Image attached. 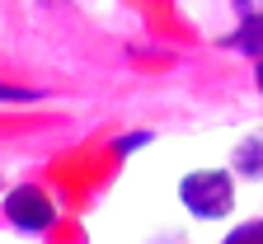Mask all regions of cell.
Returning <instances> with one entry per match:
<instances>
[{
    "mask_svg": "<svg viewBox=\"0 0 263 244\" xmlns=\"http://www.w3.org/2000/svg\"><path fill=\"white\" fill-rule=\"evenodd\" d=\"M254 85H258V94H263V61H254Z\"/></svg>",
    "mask_w": 263,
    "mask_h": 244,
    "instance_id": "8",
    "label": "cell"
},
{
    "mask_svg": "<svg viewBox=\"0 0 263 244\" xmlns=\"http://www.w3.org/2000/svg\"><path fill=\"white\" fill-rule=\"evenodd\" d=\"M179 202L193 221H226L235 212V169H193L179 179Z\"/></svg>",
    "mask_w": 263,
    "mask_h": 244,
    "instance_id": "1",
    "label": "cell"
},
{
    "mask_svg": "<svg viewBox=\"0 0 263 244\" xmlns=\"http://www.w3.org/2000/svg\"><path fill=\"white\" fill-rule=\"evenodd\" d=\"M230 169L240 174V179H254L263 183V132H249L245 141L230 151Z\"/></svg>",
    "mask_w": 263,
    "mask_h": 244,
    "instance_id": "4",
    "label": "cell"
},
{
    "mask_svg": "<svg viewBox=\"0 0 263 244\" xmlns=\"http://www.w3.org/2000/svg\"><path fill=\"white\" fill-rule=\"evenodd\" d=\"M221 244H263V216H258V221H240V226H230Z\"/></svg>",
    "mask_w": 263,
    "mask_h": 244,
    "instance_id": "5",
    "label": "cell"
},
{
    "mask_svg": "<svg viewBox=\"0 0 263 244\" xmlns=\"http://www.w3.org/2000/svg\"><path fill=\"white\" fill-rule=\"evenodd\" d=\"M221 47L240 52V57H249V61H263V10H249V14L240 19V28L221 38Z\"/></svg>",
    "mask_w": 263,
    "mask_h": 244,
    "instance_id": "3",
    "label": "cell"
},
{
    "mask_svg": "<svg viewBox=\"0 0 263 244\" xmlns=\"http://www.w3.org/2000/svg\"><path fill=\"white\" fill-rule=\"evenodd\" d=\"M151 141H155V132H141V127L137 132H122V136H113V155H137Z\"/></svg>",
    "mask_w": 263,
    "mask_h": 244,
    "instance_id": "6",
    "label": "cell"
},
{
    "mask_svg": "<svg viewBox=\"0 0 263 244\" xmlns=\"http://www.w3.org/2000/svg\"><path fill=\"white\" fill-rule=\"evenodd\" d=\"M0 212H5V221L19 235H47L57 226V202L38 183H14V188H5V193H0Z\"/></svg>",
    "mask_w": 263,
    "mask_h": 244,
    "instance_id": "2",
    "label": "cell"
},
{
    "mask_svg": "<svg viewBox=\"0 0 263 244\" xmlns=\"http://www.w3.org/2000/svg\"><path fill=\"white\" fill-rule=\"evenodd\" d=\"M38 89H14V85H0V103H38Z\"/></svg>",
    "mask_w": 263,
    "mask_h": 244,
    "instance_id": "7",
    "label": "cell"
}]
</instances>
